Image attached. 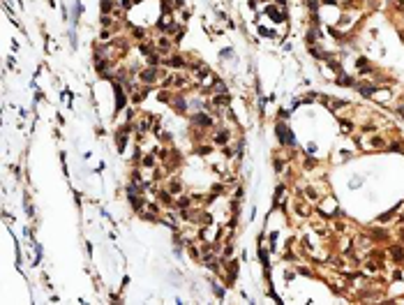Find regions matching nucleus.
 I'll list each match as a JSON object with an SVG mask.
<instances>
[{
    "mask_svg": "<svg viewBox=\"0 0 404 305\" xmlns=\"http://www.w3.org/2000/svg\"><path fill=\"white\" fill-rule=\"evenodd\" d=\"M141 79H143V81H153V79H155V72H153V69H148V72L141 74Z\"/></svg>",
    "mask_w": 404,
    "mask_h": 305,
    "instance_id": "1",
    "label": "nucleus"
}]
</instances>
